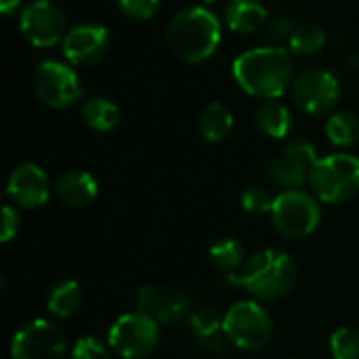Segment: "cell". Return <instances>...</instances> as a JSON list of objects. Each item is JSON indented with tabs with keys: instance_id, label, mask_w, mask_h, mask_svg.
Masks as SVG:
<instances>
[{
	"instance_id": "1",
	"label": "cell",
	"mask_w": 359,
	"mask_h": 359,
	"mask_svg": "<svg viewBox=\"0 0 359 359\" xmlns=\"http://www.w3.org/2000/svg\"><path fill=\"white\" fill-rule=\"evenodd\" d=\"M294 61L284 46H257L238 55L231 63V76L238 86L257 99H280L292 84Z\"/></svg>"
},
{
	"instance_id": "2",
	"label": "cell",
	"mask_w": 359,
	"mask_h": 359,
	"mask_svg": "<svg viewBox=\"0 0 359 359\" xmlns=\"http://www.w3.org/2000/svg\"><path fill=\"white\" fill-rule=\"evenodd\" d=\"M229 282L255 299L280 301L284 299L297 282V265L284 250L265 248L255 252L240 271L227 276Z\"/></svg>"
},
{
	"instance_id": "3",
	"label": "cell",
	"mask_w": 359,
	"mask_h": 359,
	"mask_svg": "<svg viewBox=\"0 0 359 359\" xmlns=\"http://www.w3.org/2000/svg\"><path fill=\"white\" fill-rule=\"evenodd\" d=\"M166 38L181 61L202 63L221 44V21L206 6H185L170 19Z\"/></svg>"
},
{
	"instance_id": "4",
	"label": "cell",
	"mask_w": 359,
	"mask_h": 359,
	"mask_svg": "<svg viewBox=\"0 0 359 359\" xmlns=\"http://www.w3.org/2000/svg\"><path fill=\"white\" fill-rule=\"evenodd\" d=\"M309 187L326 204H343L359 194V158L330 154L320 158L309 175Z\"/></svg>"
},
{
	"instance_id": "5",
	"label": "cell",
	"mask_w": 359,
	"mask_h": 359,
	"mask_svg": "<svg viewBox=\"0 0 359 359\" xmlns=\"http://www.w3.org/2000/svg\"><path fill=\"white\" fill-rule=\"evenodd\" d=\"M223 334L242 351H261L271 341V318L259 303L240 301L223 316Z\"/></svg>"
},
{
	"instance_id": "6",
	"label": "cell",
	"mask_w": 359,
	"mask_h": 359,
	"mask_svg": "<svg viewBox=\"0 0 359 359\" xmlns=\"http://www.w3.org/2000/svg\"><path fill=\"white\" fill-rule=\"evenodd\" d=\"M271 221L282 238L303 240L318 229L322 221V210L313 196L301 189H288L276 196Z\"/></svg>"
},
{
	"instance_id": "7",
	"label": "cell",
	"mask_w": 359,
	"mask_h": 359,
	"mask_svg": "<svg viewBox=\"0 0 359 359\" xmlns=\"http://www.w3.org/2000/svg\"><path fill=\"white\" fill-rule=\"evenodd\" d=\"M160 322L147 313L135 311L120 316L107 334L109 349L124 359H143L160 343Z\"/></svg>"
},
{
	"instance_id": "8",
	"label": "cell",
	"mask_w": 359,
	"mask_h": 359,
	"mask_svg": "<svg viewBox=\"0 0 359 359\" xmlns=\"http://www.w3.org/2000/svg\"><path fill=\"white\" fill-rule=\"evenodd\" d=\"M32 86L36 97L53 109L74 105L84 95L78 74L67 63L55 59H46L34 69Z\"/></svg>"
},
{
	"instance_id": "9",
	"label": "cell",
	"mask_w": 359,
	"mask_h": 359,
	"mask_svg": "<svg viewBox=\"0 0 359 359\" xmlns=\"http://www.w3.org/2000/svg\"><path fill=\"white\" fill-rule=\"evenodd\" d=\"M292 99L297 107L309 116L330 114L341 99L337 76L324 67H307L292 80Z\"/></svg>"
},
{
	"instance_id": "10",
	"label": "cell",
	"mask_w": 359,
	"mask_h": 359,
	"mask_svg": "<svg viewBox=\"0 0 359 359\" xmlns=\"http://www.w3.org/2000/svg\"><path fill=\"white\" fill-rule=\"evenodd\" d=\"M65 13L59 4L50 0H34L19 15V32L21 36L38 48L55 46L63 42L67 34Z\"/></svg>"
},
{
	"instance_id": "11",
	"label": "cell",
	"mask_w": 359,
	"mask_h": 359,
	"mask_svg": "<svg viewBox=\"0 0 359 359\" xmlns=\"http://www.w3.org/2000/svg\"><path fill=\"white\" fill-rule=\"evenodd\" d=\"M65 337L48 320L25 324L11 343V359H65Z\"/></svg>"
},
{
	"instance_id": "12",
	"label": "cell",
	"mask_w": 359,
	"mask_h": 359,
	"mask_svg": "<svg viewBox=\"0 0 359 359\" xmlns=\"http://www.w3.org/2000/svg\"><path fill=\"white\" fill-rule=\"evenodd\" d=\"M316 162H318L316 147L305 139L294 141L269 162L267 175L269 181L276 187H282L284 191L301 189L305 183H309V175Z\"/></svg>"
},
{
	"instance_id": "13",
	"label": "cell",
	"mask_w": 359,
	"mask_h": 359,
	"mask_svg": "<svg viewBox=\"0 0 359 359\" xmlns=\"http://www.w3.org/2000/svg\"><path fill=\"white\" fill-rule=\"evenodd\" d=\"M61 48L72 65H95L109 50V32L101 23L74 25L67 29Z\"/></svg>"
},
{
	"instance_id": "14",
	"label": "cell",
	"mask_w": 359,
	"mask_h": 359,
	"mask_svg": "<svg viewBox=\"0 0 359 359\" xmlns=\"http://www.w3.org/2000/svg\"><path fill=\"white\" fill-rule=\"evenodd\" d=\"M137 307L141 313H147L166 326H179L191 318V301L177 288L160 290L154 286H143L137 292Z\"/></svg>"
},
{
	"instance_id": "15",
	"label": "cell",
	"mask_w": 359,
	"mask_h": 359,
	"mask_svg": "<svg viewBox=\"0 0 359 359\" xmlns=\"http://www.w3.org/2000/svg\"><path fill=\"white\" fill-rule=\"evenodd\" d=\"M6 194L19 208L38 210L50 198V183L46 172L36 164H21L17 166L6 183Z\"/></svg>"
},
{
	"instance_id": "16",
	"label": "cell",
	"mask_w": 359,
	"mask_h": 359,
	"mask_svg": "<svg viewBox=\"0 0 359 359\" xmlns=\"http://www.w3.org/2000/svg\"><path fill=\"white\" fill-rule=\"evenodd\" d=\"M55 194L69 208H86L97 200L99 185L86 170H67L57 179Z\"/></svg>"
},
{
	"instance_id": "17",
	"label": "cell",
	"mask_w": 359,
	"mask_h": 359,
	"mask_svg": "<svg viewBox=\"0 0 359 359\" xmlns=\"http://www.w3.org/2000/svg\"><path fill=\"white\" fill-rule=\"evenodd\" d=\"M189 326H191V332H194L198 345L206 353H212V355L223 353L225 341H227L223 334V320L212 309L204 307V309L194 311L189 318Z\"/></svg>"
},
{
	"instance_id": "18",
	"label": "cell",
	"mask_w": 359,
	"mask_h": 359,
	"mask_svg": "<svg viewBox=\"0 0 359 359\" xmlns=\"http://www.w3.org/2000/svg\"><path fill=\"white\" fill-rule=\"evenodd\" d=\"M223 17L229 29L238 34H255L263 29L269 15L257 0H229L225 4Z\"/></svg>"
},
{
	"instance_id": "19",
	"label": "cell",
	"mask_w": 359,
	"mask_h": 359,
	"mask_svg": "<svg viewBox=\"0 0 359 359\" xmlns=\"http://www.w3.org/2000/svg\"><path fill=\"white\" fill-rule=\"evenodd\" d=\"M257 128L269 139H284L292 128V114L290 109L280 103L278 99L263 101L255 111Z\"/></svg>"
},
{
	"instance_id": "20",
	"label": "cell",
	"mask_w": 359,
	"mask_h": 359,
	"mask_svg": "<svg viewBox=\"0 0 359 359\" xmlns=\"http://www.w3.org/2000/svg\"><path fill=\"white\" fill-rule=\"evenodd\" d=\"M231 126H233V114L221 101L208 103L198 118V130L208 143H221L231 133Z\"/></svg>"
},
{
	"instance_id": "21",
	"label": "cell",
	"mask_w": 359,
	"mask_h": 359,
	"mask_svg": "<svg viewBox=\"0 0 359 359\" xmlns=\"http://www.w3.org/2000/svg\"><path fill=\"white\" fill-rule=\"evenodd\" d=\"M80 116L84 124L95 133H109L120 124V109L105 97H88L82 107Z\"/></svg>"
},
{
	"instance_id": "22",
	"label": "cell",
	"mask_w": 359,
	"mask_h": 359,
	"mask_svg": "<svg viewBox=\"0 0 359 359\" xmlns=\"http://www.w3.org/2000/svg\"><path fill=\"white\" fill-rule=\"evenodd\" d=\"M82 307V290L78 282L74 280H61L57 282L46 297V309L50 316L59 320H67L76 316Z\"/></svg>"
},
{
	"instance_id": "23",
	"label": "cell",
	"mask_w": 359,
	"mask_h": 359,
	"mask_svg": "<svg viewBox=\"0 0 359 359\" xmlns=\"http://www.w3.org/2000/svg\"><path fill=\"white\" fill-rule=\"evenodd\" d=\"M326 40H328L326 32L320 25L305 21V23L294 25V29L288 38V46L299 57H313L326 46Z\"/></svg>"
},
{
	"instance_id": "24",
	"label": "cell",
	"mask_w": 359,
	"mask_h": 359,
	"mask_svg": "<svg viewBox=\"0 0 359 359\" xmlns=\"http://www.w3.org/2000/svg\"><path fill=\"white\" fill-rule=\"evenodd\" d=\"M326 137L337 147H351L359 141V118L353 111H332L326 122Z\"/></svg>"
},
{
	"instance_id": "25",
	"label": "cell",
	"mask_w": 359,
	"mask_h": 359,
	"mask_svg": "<svg viewBox=\"0 0 359 359\" xmlns=\"http://www.w3.org/2000/svg\"><path fill=\"white\" fill-rule=\"evenodd\" d=\"M208 261L217 271H223L227 276L236 273V269L242 265L244 261V248L238 240L233 238H223L217 240L210 250H208Z\"/></svg>"
},
{
	"instance_id": "26",
	"label": "cell",
	"mask_w": 359,
	"mask_h": 359,
	"mask_svg": "<svg viewBox=\"0 0 359 359\" xmlns=\"http://www.w3.org/2000/svg\"><path fill=\"white\" fill-rule=\"evenodd\" d=\"M330 353L334 359H359V332L341 328L330 337Z\"/></svg>"
},
{
	"instance_id": "27",
	"label": "cell",
	"mask_w": 359,
	"mask_h": 359,
	"mask_svg": "<svg viewBox=\"0 0 359 359\" xmlns=\"http://www.w3.org/2000/svg\"><path fill=\"white\" fill-rule=\"evenodd\" d=\"M240 202L248 215H267V212L271 215L276 198L265 187H248V189H244Z\"/></svg>"
},
{
	"instance_id": "28",
	"label": "cell",
	"mask_w": 359,
	"mask_h": 359,
	"mask_svg": "<svg viewBox=\"0 0 359 359\" xmlns=\"http://www.w3.org/2000/svg\"><path fill=\"white\" fill-rule=\"evenodd\" d=\"M67 359H111V353L97 337H82L74 343Z\"/></svg>"
},
{
	"instance_id": "29",
	"label": "cell",
	"mask_w": 359,
	"mask_h": 359,
	"mask_svg": "<svg viewBox=\"0 0 359 359\" xmlns=\"http://www.w3.org/2000/svg\"><path fill=\"white\" fill-rule=\"evenodd\" d=\"M160 2L162 0H118V6L122 15L133 21H149L160 11Z\"/></svg>"
},
{
	"instance_id": "30",
	"label": "cell",
	"mask_w": 359,
	"mask_h": 359,
	"mask_svg": "<svg viewBox=\"0 0 359 359\" xmlns=\"http://www.w3.org/2000/svg\"><path fill=\"white\" fill-rule=\"evenodd\" d=\"M294 29V21L284 15V13H273L267 17L265 25H263V36L269 38V40H284V38H290Z\"/></svg>"
},
{
	"instance_id": "31",
	"label": "cell",
	"mask_w": 359,
	"mask_h": 359,
	"mask_svg": "<svg viewBox=\"0 0 359 359\" xmlns=\"http://www.w3.org/2000/svg\"><path fill=\"white\" fill-rule=\"evenodd\" d=\"M19 233V215L13 206H4L2 210V242H11Z\"/></svg>"
},
{
	"instance_id": "32",
	"label": "cell",
	"mask_w": 359,
	"mask_h": 359,
	"mask_svg": "<svg viewBox=\"0 0 359 359\" xmlns=\"http://www.w3.org/2000/svg\"><path fill=\"white\" fill-rule=\"evenodd\" d=\"M19 2H21V0H0V11H2V15H4V17L13 15V11L19 6Z\"/></svg>"
},
{
	"instance_id": "33",
	"label": "cell",
	"mask_w": 359,
	"mask_h": 359,
	"mask_svg": "<svg viewBox=\"0 0 359 359\" xmlns=\"http://www.w3.org/2000/svg\"><path fill=\"white\" fill-rule=\"evenodd\" d=\"M347 65H349L351 69H358L359 72V55H349V57H347Z\"/></svg>"
},
{
	"instance_id": "34",
	"label": "cell",
	"mask_w": 359,
	"mask_h": 359,
	"mask_svg": "<svg viewBox=\"0 0 359 359\" xmlns=\"http://www.w3.org/2000/svg\"><path fill=\"white\" fill-rule=\"evenodd\" d=\"M202 4H215V2H219V0H200Z\"/></svg>"
}]
</instances>
